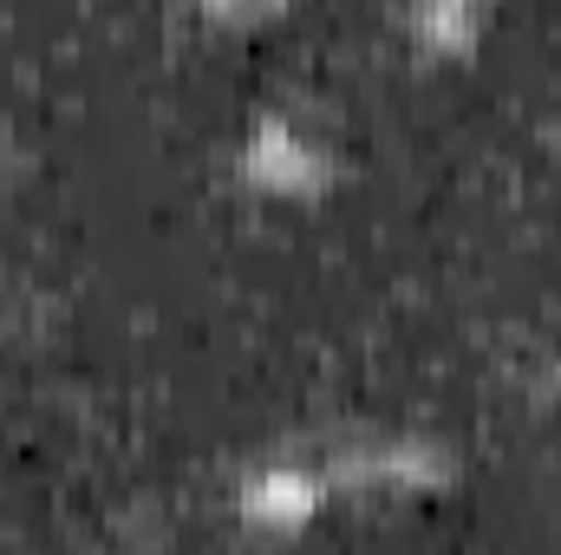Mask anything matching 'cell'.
<instances>
[{"label": "cell", "instance_id": "7a4b0ae2", "mask_svg": "<svg viewBox=\"0 0 561 555\" xmlns=\"http://www.w3.org/2000/svg\"><path fill=\"white\" fill-rule=\"evenodd\" d=\"M483 13H490V0H419L412 7V20H419V33L431 46H470Z\"/></svg>", "mask_w": 561, "mask_h": 555}, {"label": "cell", "instance_id": "6da1fadb", "mask_svg": "<svg viewBox=\"0 0 561 555\" xmlns=\"http://www.w3.org/2000/svg\"><path fill=\"white\" fill-rule=\"evenodd\" d=\"M249 170H255L268 190H307V183H320V177H327V157H320V150H307L287 125H262L255 144H249Z\"/></svg>", "mask_w": 561, "mask_h": 555}, {"label": "cell", "instance_id": "3957f363", "mask_svg": "<svg viewBox=\"0 0 561 555\" xmlns=\"http://www.w3.org/2000/svg\"><path fill=\"white\" fill-rule=\"evenodd\" d=\"M216 20H262V13H275L280 0H203Z\"/></svg>", "mask_w": 561, "mask_h": 555}]
</instances>
